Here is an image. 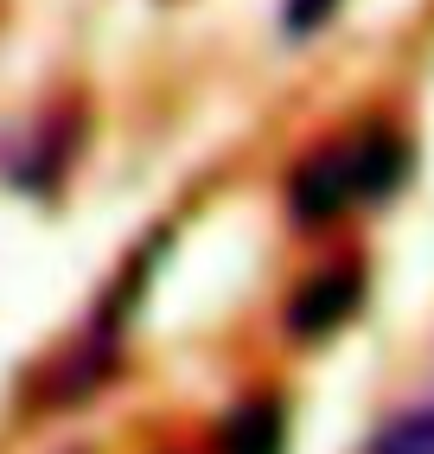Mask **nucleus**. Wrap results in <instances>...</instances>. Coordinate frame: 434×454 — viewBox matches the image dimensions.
<instances>
[{
	"instance_id": "nucleus-6",
	"label": "nucleus",
	"mask_w": 434,
	"mask_h": 454,
	"mask_svg": "<svg viewBox=\"0 0 434 454\" xmlns=\"http://www.w3.org/2000/svg\"><path fill=\"white\" fill-rule=\"evenodd\" d=\"M332 7H338V0H288V33H314Z\"/></svg>"
},
{
	"instance_id": "nucleus-1",
	"label": "nucleus",
	"mask_w": 434,
	"mask_h": 454,
	"mask_svg": "<svg viewBox=\"0 0 434 454\" xmlns=\"http://www.w3.org/2000/svg\"><path fill=\"white\" fill-rule=\"evenodd\" d=\"M358 301H364V276L352 262H332V269H320V276L288 301V326L300 333V340H320V333L345 326L358 314Z\"/></svg>"
},
{
	"instance_id": "nucleus-3",
	"label": "nucleus",
	"mask_w": 434,
	"mask_h": 454,
	"mask_svg": "<svg viewBox=\"0 0 434 454\" xmlns=\"http://www.w3.org/2000/svg\"><path fill=\"white\" fill-rule=\"evenodd\" d=\"M288 448V410L282 403H250L224 422V454H282Z\"/></svg>"
},
{
	"instance_id": "nucleus-5",
	"label": "nucleus",
	"mask_w": 434,
	"mask_h": 454,
	"mask_svg": "<svg viewBox=\"0 0 434 454\" xmlns=\"http://www.w3.org/2000/svg\"><path fill=\"white\" fill-rule=\"evenodd\" d=\"M370 454H434V410L390 422V429L377 435V448H370Z\"/></svg>"
},
{
	"instance_id": "nucleus-2",
	"label": "nucleus",
	"mask_w": 434,
	"mask_h": 454,
	"mask_svg": "<svg viewBox=\"0 0 434 454\" xmlns=\"http://www.w3.org/2000/svg\"><path fill=\"white\" fill-rule=\"evenodd\" d=\"M352 192H358V160H352V147H332V154H314V160L294 173L288 205H294V218L326 224L332 211H345Z\"/></svg>"
},
{
	"instance_id": "nucleus-4",
	"label": "nucleus",
	"mask_w": 434,
	"mask_h": 454,
	"mask_svg": "<svg viewBox=\"0 0 434 454\" xmlns=\"http://www.w3.org/2000/svg\"><path fill=\"white\" fill-rule=\"evenodd\" d=\"M352 160H358V192H364V199H384V192L402 186V173H409V147L377 129V135H364V141L352 147Z\"/></svg>"
}]
</instances>
